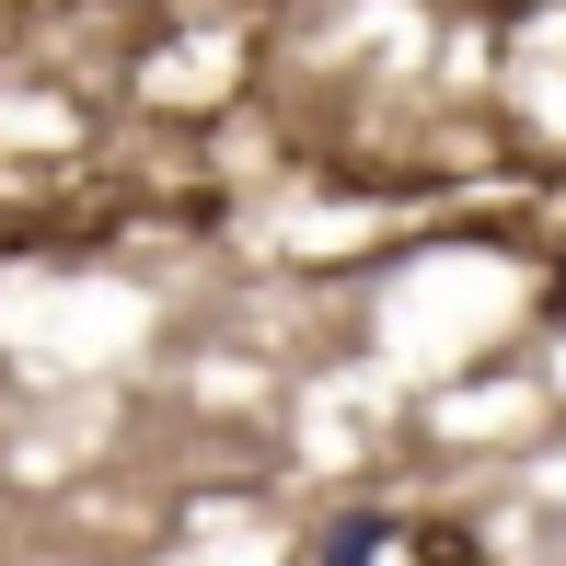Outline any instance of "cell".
I'll list each match as a JSON object with an SVG mask.
<instances>
[{"label": "cell", "instance_id": "1", "mask_svg": "<svg viewBox=\"0 0 566 566\" xmlns=\"http://www.w3.org/2000/svg\"><path fill=\"white\" fill-rule=\"evenodd\" d=\"M313 555H324V566H474L485 544H474V532H451V521H336Z\"/></svg>", "mask_w": 566, "mask_h": 566}]
</instances>
